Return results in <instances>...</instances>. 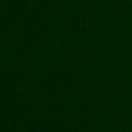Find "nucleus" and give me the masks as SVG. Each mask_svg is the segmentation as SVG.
<instances>
[]
</instances>
